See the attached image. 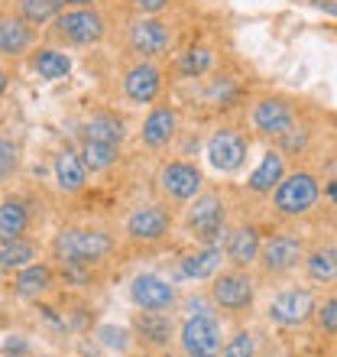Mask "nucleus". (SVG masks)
<instances>
[{"mask_svg": "<svg viewBox=\"0 0 337 357\" xmlns=\"http://www.w3.org/2000/svg\"><path fill=\"white\" fill-rule=\"evenodd\" d=\"M52 36L58 43H68V46H94L104 39V17L97 10H88V7H78V10H68V13H58L52 20Z\"/></svg>", "mask_w": 337, "mask_h": 357, "instance_id": "nucleus-5", "label": "nucleus"}, {"mask_svg": "<svg viewBox=\"0 0 337 357\" xmlns=\"http://www.w3.org/2000/svg\"><path fill=\"white\" fill-rule=\"evenodd\" d=\"M130 3L140 10V13H159L162 7H168V0H130Z\"/></svg>", "mask_w": 337, "mask_h": 357, "instance_id": "nucleus-36", "label": "nucleus"}, {"mask_svg": "<svg viewBox=\"0 0 337 357\" xmlns=\"http://www.w3.org/2000/svg\"><path fill=\"white\" fill-rule=\"evenodd\" d=\"M185 227L188 234L201 241L205 247H214L221 237L227 234V205L221 192H205V195L191 198V205L185 211Z\"/></svg>", "mask_w": 337, "mask_h": 357, "instance_id": "nucleus-2", "label": "nucleus"}, {"mask_svg": "<svg viewBox=\"0 0 337 357\" xmlns=\"http://www.w3.org/2000/svg\"><path fill=\"white\" fill-rule=\"evenodd\" d=\"M305 260V244L292 234H272L262 241L260 250V270L266 276H282V273L295 270Z\"/></svg>", "mask_w": 337, "mask_h": 357, "instance_id": "nucleus-7", "label": "nucleus"}, {"mask_svg": "<svg viewBox=\"0 0 337 357\" xmlns=\"http://www.w3.org/2000/svg\"><path fill=\"white\" fill-rule=\"evenodd\" d=\"M150 357H172L168 351H156V354H150Z\"/></svg>", "mask_w": 337, "mask_h": 357, "instance_id": "nucleus-40", "label": "nucleus"}, {"mask_svg": "<svg viewBox=\"0 0 337 357\" xmlns=\"http://www.w3.org/2000/svg\"><path fill=\"white\" fill-rule=\"evenodd\" d=\"M211 62H214V56L207 52V49H188L185 56L178 59V72L182 75H205L207 68H211Z\"/></svg>", "mask_w": 337, "mask_h": 357, "instance_id": "nucleus-31", "label": "nucleus"}, {"mask_svg": "<svg viewBox=\"0 0 337 357\" xmlns=\"http://www.w3.org/2000/svg\"><path fill=\"white\" fill-rule=\"evenodd\" d=\"M227 260V254H221V247H201L195 254H188L182 260V276L188 280H214L221 273V264Z\"/></svg>", "mask_w": 337, "mask_h": 357, "instance_id": "nucleus-22", "label": "nucleus"}, {"mask_svg": "<svg viewBox=\"0 0 337 357\" xmlns=\"http://www.w3.org/2000/svg\"><path fill=\"white\" fill-rule=\"evenodd\" d=\"M81 156H84V166H88L91 172H104V169H111L113 162H117L120 146H113V143H97V140H84Z\"/></svg>", "mask_w": 337, "mask_h": 357, "instance_id": "nucleus-29", "label": "nucleus"}, {"mask_svg": "<svg viewBox=\"0 0 337 357\" xmlns=\"http://www.w3.org/2000/svg\"><path fill=\"white\" fill-rule=\"evenodd\" d=\"M130 299L143 312H168L178 302V292L172 282L156 276V273H140L130 282Z\"/></svg>", "mask_w": 337, "mask_h": 357, "instance_id": "nucleus-8", "label": "nucleus"}, {"mask_svg": "<svg viewBox=\"0 0 337 357\" xmlns=\"http://www.w3.org/2000/svg\"><path fill=\"white\" fill-rule=\"evenodd\" d=\"M133 331H136V341L146 344L152 351H166L168 341H172V319L166 312H136L133 319Z\"/></svg>", "mask_w": 337, "mask_h": 357, "instance_id": "nucleus-17", "label": "nucleus"}, {"mask_svg": "<svg viewBox=\"0 0 337 357\" xmlns=\"http://www.w3.org/2000/svg\"><path fill=\"white\" fill-rule=\"evenodd\" d=\"M49 286H52V270L46 264H29L13 276V289L19 299H39L49 292Z\"/></svg>", "mask_w": 337, "mask_h": 357, "instance_id": "nucleus-23", "label": "nucleus"}, {"mask_svg": "<svg viewBox=\"0 0 337 357\" xmlns=\"http://www.w3.org/2000/svg\"><path fill=\"white\" fill-rule=\"evenodd\" d=\"M201 172L185 160H172L159 169V188L162 195L172 198V202H191V198L201 195Z\"/></svg>", "mask_w": 337, "mask_h": 357, "instance_id": "nucleus-10", "label": "nucleus"}, {"mask_svg": "<svg viewBox=\"0 0 337 357\" xmlns=\"http://www.w3.org/2000/svg\"><path fill=\"white\" fill-rule=\"evenodd\" d=\"M175 130H178V114L172 107H152L143 121V143L150 150H162L168 143L175 140Z\"/></svg>", "mask_w": 337, "mask_h": 357, "instance_id": "nucleus-18", "label": "nucleus"}, {"mask_svg": "<svg viewBox=\"0 0 337 357\" xmlns=\"http://www.w3.org/2000/svg\"><path fill=\"white\" fill-rule=\"evenodd\" d=\"M33 23H26L23 17H3L0 20V52L7 59L23 56L33 46Z\"/></svg>", "mask_w": 337, "mask_h": 357, "instance_id": "nucleus-21", "label": "nucleus"}, {"mask_svg": "<svg viewBox=\"0 0 337 357\" xmlns=\"http://www.w3.org/2000/svg\"><path fill=\"white\" fill-rule=\"evenodd\" d=\"M17 146L10 140H3L0 143V172H3V178H10L13 176V169H17Z\"/></svg>", "mask_w": 337, "mask_h": 357, "instance_id": "nucleus-34", "label": "nucleus"}, {"mask_svg": "<svg viewBox=\"0 0 337 357\" xmlns=\"http://www.w3.org/2000/svg\"><path fill=\"white\" fill-rule=\"evenodd\" d=\"M315 319H318V328L328 331V335H337V296H331V299H324L315 309Z\"/></svg>", "mask_w": 337, "mask_h": 357, "instance_id": "nucleus-33", "label": "nucleus"}, {"mask_svg": "<svg viewBox=\"0 0 337 357\" xmlns=\"http://www.w3.org/2000/svg\"><path fill=\"white\" fill-rule=\"evenodd\" d=\"M214 302H205V299H191L188 302V315H214Z\"/></svg>", "mask_w": 337, "mask_h": 357, "instance_id": "nucleus-35", "label": "nucleus"}, {"mask_svg": "<svg viewBox=\"0 0 337 357\" xmlns=\"http://www.w3.org/2000/svg\"><path fill=\"white\" fill-rule=\"evenodd\" d=\"M178 341L188 357H221L227 344L221 335V321L214 315H188L178 331Z\"/></svg>", "mask_w": 337, "mask_h": 357, "instance_id": "nucleus-4", "label": "nucleus"}, {"mask_svg": "<svg viewBox=\"0 0 337 357\" xmlns=\"http://www.w3.org/2000/svg\"><path fill=\"white\" fill-rule=\"evenodd\" d=\"M130 241H143V244H152V241H162V237L172 231V215H168L162 205H140L133 208L127 225H123Z\"/></svg>", "mask_w": 337, "mask_h": 357, "instance_id": "nucleus-12", "label": "nucleus"}, {"mask_svg": "<svg viewBox=\"0 0 337 357\" xmlns=\"http://www.w3.org/2000/svg\"><path fill=\"white\" fill-rule=\"evenodd\" d=\"M315 309H318V305H315L308 289H285V292H279V296L269 299L266 315H269L276 325L295 328V325H305V321L315 315Z\"/></svg>", "mask_w": 337, "mask_h": 357, "instance_id": "nucleus-11", "label": "nucleus"}, {"mask_svg": "<svg viewBox=\"0 0 337 357\" xmlns=\"http://www.w3.org/2000/svg\"><path fill=\"white\" fill-rule=\"evenodd\" d=\"M10 351H17V354H26V344L19 341V335H7V338H3V354H10Z\"/></svg>", "mask_w": 337, "mask_h": 357, "instance_id": "nucleus-37", "label": "nucleus"}, {"mask_svg": "<svg viewBox=\"0 0 337 357\" xmlns=\"http://www.w3.org/2000/svg\"><path fill=\"white\" fill-rule=\"evenodd\" d=\"M162 91V72L152 62L143 59L140 66L127 68V75H123V94L130 98L133 104H152L159 98Z\"/></svg>", "mask_w": 337, "mask_h": 357, "instance_id": "nucleus-15", "label": "nucleus"}, {"mask_svg": "<svg viewBox=\"0 0 337 357\" xmlns=\"http://www.w3.org/2000/svg\"><path fill=\"white\" fill-rule=\"evenodd\" d=\"M33 72L46 82H58L72 72V59L62 49H36L33 52Z\"/></svg>", "mask_w": 337, "mask_h": 357, "instance_id": "nucleus-24", "label": "nucleus"}, {"mask_svg": "<svg viewBox=\"0 0 337 357\" xmlns=\"http://www.w3.org/2000/svg\"><path fill=\"white\" fill-rule=\"evenodd\" d=\"M207 162L217 172H237L246 162V140L237 130H217L207 140Z\"/></svg>", "mask_w": 337, "mask_h": 357, "instance_id": "nucleus-13", "label": "nucleus"}, {"mask_svg": "<svg viewBox=\"0 0 337 357\" xmlns=\"http://www.w3.org/2000/svg\"><path fill=\"white\" fill-rule=\"evenodd\" d=\"M65 3H72V7H84V3H91V0H65Z\"/></svg>", "mask_w": 337, "mask_h": 357, "instance_id": "nucleus-39", "label": "nucleus"}, {"mask_svg": "<svg viewBox=\"0 0 337 357\" xmlns=\"http://www.w3.org/2000/svg\"><path fill=\"white\" fill-rule=\"evenodd\" d=\"M113 250L111 234L94 227H62L52 237V257L65 266H91Z\"/></svg>", "mask_w": 337, "mask_h": 357, "instance_id": "nucleus-1", "label": "nucleus"}, {"mask_svg": "<svg viewBox=\"0 0 337 357\" xmlns=\"http://www.w3.org/2000/svg\"><path fill=\"white\" fill-rule=\"evenodd\" d=\"M29 227V211L19 198H3L0 205V241H13L23 237V231Z\"/></svg>", "mask_w": 337, "mask_h": 357, "instance_id": "nucleus-25", "label": "nucleus"}, {"mask_svg": "<svg viewBox=\"0 0 337 357\" xmlns=\"http://www.w3.org/2000/svg\"><path fill=\"white\" fill-rule=\"evenodd\" d=\"M305 273L315 282H334L337 280V247H318L305 257Z\"/></svg>", "mask_w": 337, "mask_h": 357, "instance_id": "nucleus-27", "label": "nucleus"}, {"mask_svg": "<svg viewBox=\"0 0 337 357\" xmlns=\"http://www.w3.org/2000/svg\"><path fill=\"white\" fill-rule=\"evenodd\" d=\"M260 250H262V237L253 225H240L227 234L224 254H227V260L234 266H240V270H246L250 264H260Z\"/></svg>", "mask_w": 337, "mask_h": 357, "instance_id": "nucleus-16", "label": "nucleus"}, {"mask_svg": "<svg viewBox=\"0 0 337 357\" xmlns=\"http://www.w3.org/2000/svg\"><path fill=\"white\" fill-rule=\"evenodd\" d=\"M127 130H123V121L113 117V114H94L91 121L84 123V140H97V143H113L120 146Z\"/></svg>", "mask_w": 337, "mask_h": 357, "instance_id": "nucleus-26", "label": "nucleus"}, {"mask_svg": "<svg viewBox=\"0 0 337 357\" xmlns=\"http://www.w3.org/2000/svg\"><path fill=\"white\" fill-rule=\"evenodd\" d=\"M253 127L266 137H285L295 127V111L282 98H262L253 107Z\"/></svg>", "mask_w": 337, "mask_h": 357, "instance_id": "nucleus-14", "label": "nucleus"}, {"mask_svg": "<svg viewBox=\"0 0 337 357\" xmlns=\"http://www.w3.org/2000/svg\"><path fill=\"white\" fill-rule=\"evenodd\" d=\"M130 49L140 59H159L172 46V29L156 17H140L130 23Z\"/></svg>", "mask_w": 337, "mask_h": 357, "instance_id": "nucleus-9", "label": "nucleus"}, {"mask_svg": "<svg viewBox=\"0 0 337 357\" xmlns=\"http://www.w3.org/2000/svg\"><path fill=\"white\" fill-rule=\"evenodd\" d=\"M318 178L311 172H292L279 182V188L272 192V205L279 215H289V218H299V215H308L311 208L318 205Z\"/></svg>", "mask_w": 337, "mask_h": 357, "instance_id": "nucleus-3", "label": "nucleus"}, {"mask_svg": "<svg viewBox=\"0 0 337 357\" xmlns=\"http://www.w3.org/2000/svg\"><path fill=\"white\" fill-rule=\"evenodd\" d=\"M253 296H256V282L246 270L234 266V270L217 273L214 282H211V302L224 312H246L253 305Z\"/></svg>", "mask_w": 337, "mask_h": 357, "instance_id": "nucleus-6", "label": "nucleus"}, {"mask_svg": "<svg viewBox=\"0 0 337 357\" xmlns=\"http://www.w3.org/2000/svg\"><path fill=\"white\" fill-rule=\"evenodd\" d=\"M318 7L328 10V13H334V17H337V3H334V0H318Z\"/></svg>", "mask_w": 337, "mask_h": 357, "instance_id": "nucleus-38", "label": "nucleus"}, {"mask_svg": "<svg viewBox=\"0 0 337 357\" xmlns=\"http://www.w3.org/2000/svg\"><path fill=\"white\" fill-rule=\"evenodd\" d=\"M36 260V247L26 237H13V241H0V266L3 270H23Z\"/></svg>", "mask_w": 337, "mask_h": 357, "instance_id": "nucleus-28", "label": "nucleus"}, {"mask_svg": "<svg viewBox=\"0 0 337 357\" xmlns=\"http://www.w3.org/2000/svg\"><path fill=\"white\" fill-rule=\"evenodd\" d=\"M62 3H65V0H17V10H19V17L26 20V23L42 26V23H49V20L58 17Z\"/></svg>", "mask_w": 337, "mask_h": 357, "instance_id": "nucleus-30", "label": "nucleus"}, {"mask_svg": "<svg viewBox=\"0 0 337 357\" xmlns=\"http://www.w3.org/2000/svg\"><path fill=\"white\" fill-rule=\"evenodd\" d=\"M253 354H256L253 335L250 331H237V335H230V341L224 344V354L221 357H253Z\"/></svg>", "mask_w": 337, "mask_h": 357, "instance_id": "nucleus-32", "label": "nucleus"}, {"mask_svg": "<svg viewBox=\"0 0 337 357\" xmlns=\"http://www.w3.org/2000/svg\"><path fill=\"white\" fill-rule=\"evenodd\" d=\"M282 178H285V160H282V153L266 150V156H262V162L256 166V172L246 178V188L256 192V195H272V192L279 188Z\"/></svg>", "mask_w": 337, "mask_h": 357, "instance_id": "nucleus-19", "label": "nucleus"}, {"mask_svg": "<svg viewBox=\"0 0 337 357\" xmlns=\"http://www.w3.org/2000/svg\"><path fill=\"white\" fill-rule=\"evenodd\" d=\"M56 185L62 188V192H81L84 188V178H88V166H84V156L81 153H75V150H58V156H56Z\"/></svg>", "mask_w": 337, "mask_h": 357, "instance_id": "nucleus-20", "label": "nucleus"}]
</instances>
